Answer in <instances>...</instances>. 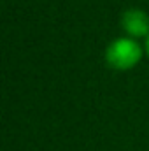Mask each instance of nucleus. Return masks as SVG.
Listing matches in <instances>:
<instances>
[{
    "mask_svg": "<svg viewBox=\"0 0 149 151\" xmlns=\"http://www.w3.org/2000/svg\"><path fill=\"white\" fill-rule=\"evenodd\" d=\"M142 58L140 44L132 37H119L112 40L105 49V62L116 70H130Z\"/></svg>",
    "mask_w": 149,
    "mask_h": 151,
    "instance_id": "nucleus-1",
    "label": "nucleus"
},
{
    "mask_svg": "<svg viewBox=\"0 0 149 151\" xmlns=\"http://www.w3.org/2000/svg\"><path fill=\"white\" fill-rule=\"evenodd\" d=\"M121 27L132 39L149 35V16L142 9H128L121 16Z\"/></svg>",
    "mask_w": 149,
    "mask_h": 151,
    "instance_id": "nucleus-2",
    "label": "nucleus"
},
{
    "mask_svg": "<svg viewBox=\"0 0 149 151\" xmlns=\"http://www.w3.org/2000/svg\"><path fill=\"white\" fill-rule=\"evenodd\" d=\"M146 55H148V58H149V35L146 39Z\"/></svg>",
    "mask_w": 149,
    "mask_h": 151,
    "instance_id": "nucleus-3",
    "label": "nucleus"
}]
</instances>
